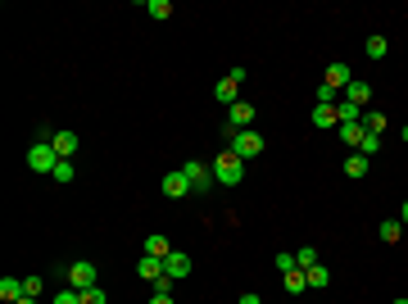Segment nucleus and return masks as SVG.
Listing matches in <instances>:
<instances>
[{
  "mask_svg": "<svg viewBox=\"0 0 408 304\" xmlns=\"http://www.w3.org/2000/svg\"><path fill=\"white\" fill-rule=\"evenodd\" d=\"M277 268H281V272H290V268H300V263H295V254L281 250V254H277Z\"/></svg>",
  "mask_w": 408,
  "mask_h": 304,
  "instance_id": "obj_32",
  "label": "nucleus"
},
{
  "mask_svg": "<svg viewBox=\"0 0 408 304\" xmlns=\"http://www.w3.org/2000/svg\"><path fill=\"white\" fill-rule=\"evenodd\" d=\"M249 123H254V105H245V100H236V105L227 109V123H223V141L232 145V136H236V132H245Z\"/></svg>",
  "mask_w": 408,
  "mask_h": 304,
  "instance_id": "obj_3",
  "label": "nucleus"
},
{
  "mask_svg": "<svg viewBox=\"0 0 408 304\" xmlns=\"http://www.w3.org/2000/svg\"><path fill=\"white\" fill-rule=\"evenodd\" d=\"M376 236L386 241V245H395V241L404 236V223H399V218H386V223H381V227H376Z\"/></svg>",
  "mask_w": 408,
  "mask_h": 304,
  "instance_id": "obj_21",
  "label": "nucleus"
},
{
  "mask_svg": "<svg viewBox=\"0 0 408 304\" xmlns=\"http://www.w3.org/2000/svg\"><path fill=\"white\" fill-rule=\"evenodd\" d=\"M336 132H340V141L349 145V150H358V145H363V123H340Z\"/></svg>",
  "mask_w": 408,
  "mask_h": 304,
  "instance_id": "obj_19",
  "label": "nucleus"
},
{
  "mask_svg": "<svg viewBox=\"0 0 408 304\" xmlns=\"http://www.w3.org/2000/svg\"><path fill=\"white\" fill-rule=\"evenodd\" d=\"M28 168H32V173H45V177L59 168V154H54L50 136H37V141L28 145Z\"/></svg>",
  "mask_w": 408,
  "mask_h": 304,
  "instance_id": "obj_1",
  "label": "nucleus"
},
{
  "mask_svg": "<svg viewBox=\"0 0 408 304\" xmlns=\"http://www.w3.org/2000/svg\"><path fill=\"white\" fill-rule=\"evenodd\" d=\"M214 182L218 186H241V182H245V159H236L232 150H223L214 159Z\"/></svg>",
  "mask_w": 408,
  "mask_h": 304,
  "instance_id": "obj_2",
  "label": "nucleus"
},
{
  "mask_svg": "<svg viewBox=\"0 0 408 304\" xmlns=\"http://www.w3.org/2000/svg\"><path fill=\"white\" fill-rule=\"evenodd\" d=\"M136 272L145 277V282H159V277H163V259H154V254H141Z\"/></svg>",
  "mask_w": 408,
  "mask_h": 304,
  "instance_id": "obj_16",
  "label": "nucleus"
},
{
  "mask_svg": "<svg viewBox=\"0 0 408 304\" xmlns=\"http://www.w3.org/2000/svg\"><path fill=\"white\" fill-rule=\"evenodd\" d=\"M163 196H168V200H186V196H191V182H186V173H182V168H177V173H163Z\"/></svg>",
  "mask_w": 408,
  "mask_h": 304,
  "instance_id": "obj_7",
  "label": "nucleus"
},
{
  "mask_svg": "<svg viewBox=\"0 0 408 304\" xmlns=\"http://www.w3.org/2000/svg\"><path fill=\"white\" fill-rule=\"evenodd\" d=\"M23 295H28V291H23V277H5V282H0V300H5V304H19Z\"/></svg>",
  "mask_w": 408,
  "mask_h": 304,
  "instance_id": "obj_18",
  "label": "nucleus"
},
{
  "mask_svg": "<svg viewBox=\"0 0 408 304\" xmlns=\"http://www.w3.org/2000/svg\"><path fill=\"white\" fill-rule=\"evenodd\" d=\"M145 254H154V259H168V254H172L168 236H163V232H150V236H145Z\"/></svg>",
  "mask_w": 408,
  "mask_h": 304,
  "instance_id": "obj_17",
  "label": "nucleus"
},
{
  "mask_svg": "<svg viewBox=\"0 0 408 304\" xmlns=\"http://www.w3.org/2000/svg\"><path fill=\"white\" fill-rule=\"evenodd\" d=\"M404 145H408V128H404Z\"/></svg>",
  "mask_w": 408,
  "mask_h": 304,
  "instance_id": "obj_37",
  "label": "nucleus"
},
{
  "mask_svg": "<svg viewBox=\"0 0 408 304\" xmlns=\"http://www.w3.org/2000/svg\"><path fill=\"white\" fill-rule=\"evenodd\" d=\"M50 304H82V291H73V286H59Z\"/></svg>",
  "mask_w": 408,
  "mask_h": 304,
  "instance_id": "obj_27",
  "label": "nucleus"
},
{
  "mask_svg": "<svg viewBox=\"0 0 408 304\" xmlns=\"http://www.w3.org/2000/svg\"><path fill=\"white\" fill-rule=\"evenodd\" d=\"M64 286H73V291H91L96 286V263L91 259H77L64 268Z\"/></svg>",
  "mask_w": 408,
  "mask_h": 304,
  "instance_id": "obj_4",
  "label": "nucleus"
},
{
  "mask_svg": "<svg viewBox=\"0 0 408 304\" xmlns=\"http://www.w3.org/2000/svg\"><path fill=\"white\" fill-rule=\"evenodd\" d=\"M214 100H218V105H227V109H232V105H236V100H241V87H236V82H232V77H223V82H218V87H214Z\"/></svg>",
  "mask_w": 408,
  "mask_h": 304,
  "instance_id": "obj_14",
  "label": "nucleus"
},
{
  "mask_svg": "<svg viewBox=\"0 0 408 304\" xmlns=\"http://www.w3.org/2000/svg\"><path fill=\"white\" fill-rule=\"evenodd\" d=\"M376 150H381V136H372V132L363 128V145H358V154H367V159H372Z\"/></svg>",
  "mask_w": 408,
  "mask_h": 304,
  "instance_id": "obj_29",
  "label": "nucleus"
},
{
  "mask_svg": "<svg viewBox=\"0 0 408 304\" xmlns=\"http://www.w3.org/2000/svg\"><path fill=\"white\" fill-rule=\"evenodd\" d=\"M145 14H150L154 23H163V19H172V0H145Z\"/></svg>",
  "mask_w": 408,
  "mask_h": 304,
  "instance_id": "obj_23",
  "label": "nucleus"
},
{
  "mask_svg": "<svg viewBox=\"0 0 408 304\" xmlns=\"http://www.w3.org/2000/svg\"><path fill=\"white\" fill-rule=\"evenodd\" d=\"M386 54H390V41H386V37H367V59H386Z\"/></svg>",
  "mask_w": 408,
  "mask_h": 304,
  "instance_id": "obj_25",
  "label": "nucleus"
},
{
  "mask_svg": "<svg viewBox=\"0 0 408 304\" xmlns=\"http://www.w3.org/2000/svg\"><path fill=\"white\" fill-rule=\"evenodd\" d=\"M304 277H309V286H313V291H323V286L332 282V272H327L323 263H313V268H304Z\"/></svg>",
  "mask_w": 408,
  "mask_h": 304,
  "instance_id": "obj_24",
  "label": "nucleus"
},
{
  "mask_svg": "<svg viewBox=\"0 0 408 304\" xmlns=\"http://www.w3.org/2000/svg\"><path fill=\"white\" fill-rule=\"evenodd\" d=\"M390 304H408V300H390Z\"/></svg>",
  "mask_w": 408,
  "mask_h": 304,
  "instance_id": "obj_38",
  "label": "nucleus"
},
{
  "mask_svg": "<svg viewBox=\"0 0 408 304\" xmlns=\"http://www.w3.org/2000/svg\"><path fill=\"white\" fill-rule=\"evenodd\" d=\"M54 182H59V186H68V182H73V177H77V168H73V159H59V168H54Z\"/></svg>",
  "mask_w": 408,
  "mask_h": 304,
  "instance_id": "obj_26",
  "label": "nucleus"
},
{
  "mask_svg": "<svg viewBox=\"0 0 408 304\" xmlns=\"http://www.w3.org/2000/svg\"><path fill=\"white\" fill-rule=\"evenodd\" d=\"M323 82H327L332 91H340V96H345V87L354 82V73H349V64H332V68H327V77H323Z\"/></svg>",
  "mask_w": 408,
  "mask_h": 304,
  "instance_id": "obj_10",
  "label": "nucleus"
},
{
  "mask_svg": "<svg viewBox=\"0 0 408 304\" xmlns=\"http://www.w3.org/2000/svg\"><path fill=\"white\" fill-rule=\"evenodd\" d=\"M19 304H41V300H28V295H23V300H19Z\"/></svg>",
  "mask_w": 408,
  "mask_h": 304,
  "instance_id": "obj_36",
  "label": "nucleus"
},
{
  "mask_svg": "<svg viewBox=\"0 0 408 304\" xmlns=\"http://www.w3.org/2000/svg\"><path fill=\"white\" fill-rule=\"evenodd\" d=\"M23 291H28V300H41L45 282H41V277H37V272H32V277H23Z\"/></svg>",
  "mask_w": 408,
  "mask_h": 304,
  "instance_id": "obj_28",
  "label": "nucleus"
},
{
  "mask_svg": "<svg viewBox=\"0 0 408 304\" xmlns=\"http://www.w3.org/2000/svg\"><path fill=\"white\" fill-rule=\"evenodd\" d=\"M227 150L236 154V159H254V154H263V136H258L254 128H245V132H236V136H232V145H227Z\"/></svg>",
  "mask_w": 408,
  "mask_h": 304,
  "instance_id": "obj_6",
  "label": "nucleus"
},
{
  "mask_svg": "<svg viewBox=\"0 0 408 304\" xmlns=\"http://www.w3.org/2000/svg\"><path fill=\"white\" fill-rule=\"evenodd\" d=\"M50 145H54V154H59V159H73L77 154V132H68V128H59V132H50Z\"/></svg>",
  "mask_w": 408,
  "mask_h": 304,
  "instance_id": "obj_8",
  "label": "nucleus"
},
{
  "mask_svg": "<svg viewBox=\"0 0 408 304\" xmlns=\"http://www.w3.org/2000/svg\"><path fill=\"white\" fill-rule=\"evenodd\" d=\"M295 263H300V268H313V263H318V250H313V245H300V254H295Z\"/></svg>",
  "mask_w": 408,
  "mask_h": 304,
  "instance_id": "obj_30",
  "label": "nucleus"
},
{
  "mask_svg": "<svg viewBox=\"0 0 408 304\" xmlns=\"http://www.w3.org/2000/svg\"><path fill=\"white\" fill-rule=\"evenodd\" d=\"M182 173H186V182H191V191H214V163H200V159H191V163H182Z\"/></svg>",
  "mask_w": 408,
  "mask_h": 304,
  "instance_id": "obj_5",
  "label": "nucleus"
},
{
  "mask_svg": "<svg viewBox=\"0 0 408 304\" xmlns=\"http://www.w3.org/2000/svg\"><path fill=\"white\" fill-rule=\"evenodd\" d=\"M163 272H168L172 282H182V277H191V254H186V250H172L168 259H163Z\"/></svg>",
  "mask_w": 408,
  "mask_h": 304,
  "instance_id": "obj_9",
  "label": "nucleus"
},
{
  "mask_svg": "<svg viewBox=\"0 0 408 304\" xmlns=\"http://www.w3.org/2000/svg\"><path fill=\"white\" fill-rule=\"evenodd\" d=\"M399 223H404V227H408V200H404V209H399Z\"/></svg>",
  "mask_w": 408,
  "mask_h": 304,
  "instance_id": "obj_35",
  "label": "nucleus"
},
{
  "mask_svg": "<svg viewBox=\"0 0 408 304\" xmlns=\"http://www.w3.org/2000/svg\"><path fill=\"white\" fill-rule=\"evenodd\" d=\"M82 304H109L105 286H91V291H82Z\"/></svg>",
  "mask_w": 408,
  "mask_h": 304,
  "instance_id": "obj_31",
  "label": "nucleus"
},
{
  "mask_svg": "<svg viewBox=\"0 0 408 304\" xmlns=\"http://www.w3.org/2000/svg\"><path fill=\"white\" fill-rule=\"evenodd\" d=\"M367 168H372V159L367 154H358V150H349V159H345V177H367Z\"/></svg>",
  "mask_w": 408,
  "mask_h": 304,
  "instance_id": "obj_15",
  "label": "nucleus"
},
{
  "mask_svg": "<svg viewBox=\"0 0 408 304\" xmlns=\"http://www.w3.org/2000/svg\"><path fill=\"white\" fill-rule=\"evenodd\" d=\"M340 100H349V105H358V109H367V100H372V87H367V82H349V87H345V96Z\"/></svg>",
  "mask_w": 408,
  "mask_h": 304,
  "instance_id": "obj_11",
  "label": "nucleus"
},
{
  "mask_svg": "<svg viewBox=\"0 0 408 304\" xmlns=\"http://www.w3.org/2000/svg\"><path fill=\"white\" fill-rule=\"evenodd\" d=\"M150 304H177L172 295H150Z\"/></svg>",
  "mask_w": 408,
  "mask_h": 304,
  "instance_id": "obj_34",
  "label": "nucleus"
},
{
  "mask_svg": "<svg viewBox=\"0 0 408 304\" xmlns=\"http://www.w3.org/2000/svg\"><path fill=\"white\" fill-rule=\"evenodd\" d=\"M309 123H313V128H340V119H336V105H313Z\"/></svg>",
  "mask_w": 408,
  "mask_h": 304,
  "instance_id": "obj_12",
  "label": "nucleus"
},
{
  "mask_svg": "<svg viewBox=\"0 0 408 304\" xmlns=\"http://www.w3.org/2000/svg\"><path fill=\"white\" fill-rule=\"evenodd\" d=\"M386 114H381V109H363V128L372 132V136H381V132H386Z\"/></svg>",
  "mask_w": 408,
  "mask_h": 304,
  "instance_id": "obj_20",
  "label": "nucleus"
},
{
  "mask_svg": "<svg viewBox=\"0 0 408 304\" xmlns=\"http://www.w3.org/2000/svg\"><path fill=\"white\" fill-rule=\"evenodd\" d=\"M281 286H286V295H304L309 277H304V268H290V272H281Z\"/></svg>",
  "mask_w": 408,
  "mask_h": 304,
  "instance_id": "obj_13",
  "label": "nucleus"
},
{
  "mask_svg": "<svg viewBox=\"0 0 408 304\" xmlns=\"http://www.w3.org/2000/svg\"><path fill=\"white\" fill-rule=\"evenodd\" d=\"M236 304H263V295H254V291H245V295H241V300Z\"/></svg>",
  "mask_w": 408,
  "mask_h": 304,
  "instance_id": "obj_33",
  "label": "nucleus"
},
{
  "mask_svg": "<svg viewBox=\"0 0 408 304\" xmlns=\"http://www.w3.org/2000/svg\"><path fill=\"white\" fill-rule=\"evenodd\" d=\"M336 119L340 123H363V109L349 105V100H336Z\"/></svg>",
  "mask_w": 408,
  "mask_h": 304,
  "instance_id": "obj_22",
  "label": "nucleus"
}]
</instances>
